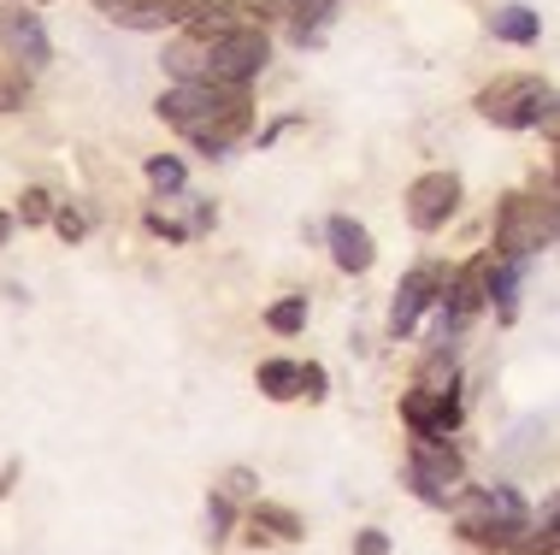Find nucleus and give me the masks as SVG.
Returning a JSON list of instances; mask_svg holds the SVG:
<instances>
[{
	"instance_id": "obj_1",
	"label": "nucleus",
	"mask_w": 560,
	"mask_h": 555,
	"mask_svg": "<svg viewBox=\"0 0 560 555\" xmlns=\"http://www.w3.org/2000/svg\"><path fill=\"white\" fill-rule=\"evenodd\" d=\"M478 113L502 130H555V83L549 78H495L478 95Z\"/></svg>"
},
{
	"instance_id": "obj_2",
	"label": "nucleus",
	"mask_w": 560,
	"mask_h": 555,
	"mask_svg": "<svg viewBox=\"0 0 560 555\" xmlns=\"http://www.w3.org/2000/svg\"><path fill=\"white\" fill-rule=\"evenodd\" d=\"M555 243V189L542 195H502V213H495V254L525 261V254Z\"/></svg>"
},
{
	"instance_id": "obj_3",
	"label": "nucleus",
	"mask_w": 560,
	"mask_h": 555,
	"mask_svg": "<svg viewBox=\"0 0 560 555\" xmlns=\"http://www.w3.org/2000/svg\"><path fill=\"white\" fill-rule=\"evenodd\" d=\"M460 478H466L460 449L443 443V438H413V449H407V490H413L419 502L448 508L454 490H460Z\"/></svg>"
},
{
	"instance_id": "obj_4",
	"label": "nucleus",
	"mask_w": 560,
	"mask_h": 555,
	"mask_svg": "<svg viewBox=\"0 0 560 555\" xmlns=\"http://www.w3.org/2000/svg\"><path fill=\"white\" fill-rule=\"evenodd\" d=\"M271 59V42L260 24H236L231 36L207 42V83H224V89H248L254 78L266 71Z\"/></svg>"
},
{
	"instance_id": "obj_5",
	"label": "nucleus",
	"mask_w": 560,
	"mask_h": 555,
	"mask_svg": "<svg viewBox=\"0 0 560 555\" xmlns=\"http://www.w3.org/2000/svg\"><path fill=\"white\" fill-rule=\"evenodd\" d=\"M236 95H242V89H224V83H207V78H195V83H177V89H165V95L154 101V113H160L172 130H184V137H189L195 125H207V118H213L219 107H231Z\"/></svg>"
},
{
	"instance_id": "obj_6",
	"label": "nucleus",
	"mask_w": 560,
	"mask_h": 555,
	"mask_svg": "<svg viewBox=\"0 0 560 555\" xmlns=\"http://www.w3.org/2000/svg\"><path fill=\"white\" fill-rule=\"evenodd\" d=\"M454 207H460V177L454 172H425L407 184V219H413V231H443L454 219Z\"/></svg>"
},
{
	"instance_id": "obj_7",
	"label": "nucleus",
	"mask_w": 560,
	"mask_h": 555,
	"mask_svg": "<svg viewBox=\"0 0 560 555\" xmlns=\"http://www.w3.org/2000/svg\"><path fill=\"white\" fill-rule=\"evenodd\" d=\"M401 419H407V431L413 438H448L454 426H460V390H407L401 396Z\"/></svg>"
},
{
	"instance_id": "obj_8",
	"label": "nucleus",
	"mask_w": 560,
	"mask_h": 555,
	"mask_svg": "<svg viewBox=\"0 0 560 555\" xmlns=\"http://www.w3.org/2000/svg\"><path fill=\"white\" fill-rule=\"evenodd\" d=\"M0 48H7L12 59H19L24 71H42L54 59V42H48V30H42V19L30 7H12V12H0Z\"/></svg>"
},
{
	"instance_id": "obj_9",
	"label": "nucleus",
	"mask_w": 560,
	"mask_h": 555,
	"mask_svg": "<svg viewBox=\"0 0 560 555\" xmlns=\"http://www.w3.org/2000/svg\"><path fill=\"white\" fill-rule=\"evenodd\" d=\"M443 278H448V273H443L436 261L413 266V273L401 278V290H396V308H389V332H396V337L413 332V325H419V313H425V308L436 302V296H443Z\"/></svg>"
},
{
	"instance_id": "obj_10",
	"label": "nucleus",
	"mask_w": 560,
	"mask_h": 555,
	"mask_svg": "<svg viewBox=\"0 0 560 555\" xmlns=\"http://www.w3.org/2000/svg\"><path fill=\"white\" fill-rule=\"evenodd\" d=\"M248 125H254V101H248V89H242L231 107H219L207 125L189 130V142L201 148V154H224V148H236L242 137H248Z\"/></svg>"
},
{
	"instance_id": "obj_11",
	"label": "nucleus",
	"mask_w": 560,
	"mask_h": 555,
	"mask_svg": "<svg viewBox=\"0 0 560 555\" xmlns=\"http://www.w3.org/2000/svg\"><path fill=\"white\" fill-rule=\"evenodd\" d=\"M325 236H330V261H337V273H348V278L372 273L377 248H372V231H366V224H360V219L337 213V219L325 224Z\"/></svg>"
},
{
	"instance_id": "obj_12",
	"label": "nucleus",
	"mask_w": 560,
	"mask_h": 555,
	"mask_svg": "<svg viewBox=\"0 0 560 555\" xmlns=\"http://www.w3.org/2000/svg\"><path fill=\"white\" fill-rule=\"evenodd\" d=\"M248 537H254V544H266V537H278V544H301L307 527H301V514H295V508H283V502H254Z\"/></svg>"
},
{
	"instance_id": "obj_13",
	"label": "nucleus",
	"mask_w": 560,
	"mask_h": 555,
	"mask_svg": "<svg viewBox=\"0 0 560 555\" xmlns=\"http://www.w3.org/2000/svg\"><path fill=\"white\" fill-rule=\"evenodd\" d=\"M490 36L513 42V48H532V42L542 36V19L532 7H502V12H490Z\"/></svg>"
},
{
	"instance_id": "obj_14",
	"label": "nucleus",
	"mask_w": 560,
	"mask_h": 555,
	"mask_svg": "<svg viewBox=\"0 0 560 555\" xmlns=\"http://www.w3.org/2000/svg\"><path fill=\"white\" fill-rule=\"evenodd\" d=\"M165 71H172L177 83H195V78H207V42L201 36H177L172 48H165Z\"/></svg>"
},
{
	"instance_id": "obj_15",
	"label": "nucleus",
	"mask_w": 560,
	"mask_h": 555,
	"mask_svg": "<svg viewBox=\"0 0 560 555\" xmlns=\"http://www.w3.org/2000/svg\"><path fill=\"white\" fill-rule=\"evenodd\" d=\"M330 7L337 0H283V19L295 24V42H313L325 30V19H330Z\"/></svg>"
},
{
	"instance_id": "obj_16",
	"label": "nucleus",
	"mask_w": 560,
	"mask_h": 555,
	"mask_svg": "<svg viewBox=\"0 0 560 555\" xmlns=\"http://www.w3.org/2000/svg\"><path fill=\"white\" fill-rule=\"evenodd\" d=\"M266 325L278 337H301V332H307V296H283V302H271L266 308Z\"/></svg>"
},
{
	"instance_id": "obj_17",
	"label": "nucleus",
	"mask_w": 560,
	"mask_h": 555,
	"mask_svg": "<svg viewBox=\"0 0 560 555\" xmlns=\"http://www.w3.org/2000/svg\"><path fill=\"white\" fill-rule=\"evenodd\" d=\"M254 384H260L266 402H290V396H295V361H260Z\"/></svg>"
},
{
	"instance_id": "obj_18",
	"label": "nucleus",
	"mask_w": 560,
	"mask_h": 555,
	"mask_svg": "<svg viewBox=\"0 0 560 555\" xmlns=\"http://www.w3.org/2000/svg\"><path fill=\"white\" fill-rule=\"evenodd\" d=\"M148 184H154V195H184V184H189L184 160H177V154H154V160H148Z\"/></svg>"
},
{
	"instance_id": "obj_19",
	"label": "nucleus",
	"mask_w": 560,
	"mask_h": 555,
	"mask_svg": "<svg viewBox=\"0 0 560 555\" xmlns=\"http://www.w3.org/2000/svg\"><path fill=\"white\" fill-rule=\"evenodd\" d=\"M24 107H30V71L0 66V113H24Z\"/></svg>"
},
{
	"instance_id": "obj_20",
	"label": "nucleus",
	"mask_w": 560,
	"mask_h": 555,
	"mask_svg": "<svg viewBox=\"0 0 560 555\" xmlns=\"http://www.w3.org/2000/svg\"><path fill=\"white\" fill-rule=\"evenodd\" d=\"M19 224H48L54 219V195L48 189H24L19 195V213H12Z\"/></svg>"
},
{
	"instance_id": "obj_21",
	"label": "nucleus",
	"mask_w": 560,
	"mask_h": 555,
	"mask_svg": "<svg viewBox=\"0 0 560 555\" xmlns=\"http://www.w3.org/2000/svg\"><path fill=\"white\" fill-rule=\"evenodd\" d=\"M231 514H236V502L224 497V490H213V502H207V537H213V544L231 537Z\"/></svg>"
},
{
	"instance_id": "obj_22",
	"label": "nucleus",
	"mask_w": 560,
	"mask_h": 555,
	"mask_svg": "<svg viewBox=\"0 0 560 555\" xmlns=\"http://www.w3.org/2000/svg\"><path fill=\"white\" fill-rule=\"evenodd\" d=\"M295 396H307V402H325V396H330V379H325L319 361L295 367Z\"/></svg>"
},
{
	"instance_id": "obj_23",
	"label": "nucleus",
	"mask_w": 560,
	"mask_h": 555,
	"mask_svg": "<svg viewBox=\"0 0 560 555\" xmlns=\"http://www.w3.org/2000/svg\"><path fill=\"white\" fill-rule=\"evenodd\" d=\"M107 19L113 24H130V30H160L165 24V7H113Z\"/></svg>"
},
{
	"instance_id": "obj_24",
	"label": "nucleus",
	"mask_w": 560,
	"mask_h": 555,
	"mask_svg": "<svg viewBox=\"0 0 560 555\" xmlns=\"http://www.w3.org/2000/svg\"><path fill=\"white\" fill-rule=\"evenodd\" d=\"M48 224L66 236V243H83V236H89V213H83V207H54Z\"/></svg>"
},
{
	"instance_id": "obj_25",
	"label": "nucleus",
	"mask_w": 560,
	"mask_h": 555,
	"mask_svg": "<svg viewBox=\"0 0 560 555\" xmlns=\"http://www.w3.org/2000/svg\"><path fill=\"white\" fill-rule=\"evenodd\" d=\"M148 231L165 236V243H189V224H184V219H172L165 207H148Z\"/></svg>"
},
{
	"instance_id": "obj_26",
	"label": "nucleus",
	"mask_w": 560,
	"mask_h": 555,
	"mask_svg": "<svg viewBox=\"0 0 560 555\" xmlns=\"http://www.w3.org/2000/svg\"><path fill=\"white\" fill-rule=\"evenodd\" d=\"M254 490H260V478H254V467H231V473H224V497H231V502H248Z\"/></svg>"
},
{
	"instance_id": "obj_27",
	"label": "nucleus",
	"mask_w": 560,
	"mask_h": 555,
	"mask_svg": "<svg viewBox=\"0 0 560 555\" xmlns=\"http://www.w3.org/2000/svg\"><path fill=\"white\" fill-rule=\"evenodd\" d=\"M160 7H165V24H189L195 12H207L213 0H160Z\"/></svg>"
},
{
	"instance_id": "obj_28",
	"label": "nucleus",
	"mask_w": 560,
	"mask_h": 555,
	"mask_svg": "<svg viewBox=\"0 0 560 555\" xmlns=\"http://www.w3.org/2000/svg\"><path fill=\"white\" fill-rule=\"evenodd\" d=\"M354 555H389V532H377V527L354 532Z\"/></svg>"
},
{
	"instance_id": "obj_29",
	"label": "nucleus",
	"mask_w": 560,
	"mask_h": 555,
	"mask_svg": "<svg viewBox=\"0 0 560 555\" xmlns=\"http://www.w3.org/2000/svg\"><path fill=\"white\" fill-rule=\"evenodd\" d=\"M12 485H19V461H7V467H0V497H7Z\"/></svg>"
},
{
	"instance_id": "obj_30",
	"label": "nucleus",
	"mask_w": 560,
	"mask_h": 555,
	"mask_svg": "<svg viewBox=\"0 0 560 555\" xmlns=\"http://www.w3.org/2000/svg\"><path fill=\"white\" fill-rule=\"evenodd\" d=\"M12 231H19V219H12V213H7V207H0V248H7V243H12Z\"/></svg>"
}]
</instances>
